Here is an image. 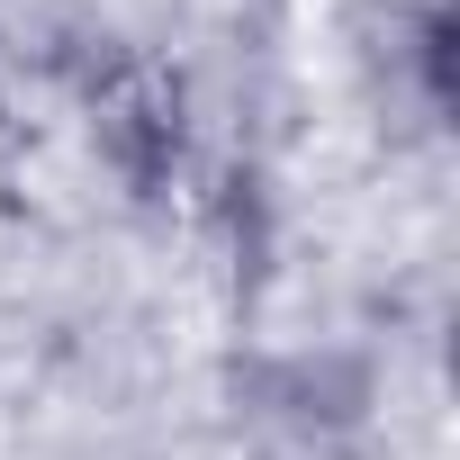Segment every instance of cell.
Listing matches in <instances>:
<instances>
[{
    "mask_svg": "<svg viewBox=\"0 0 460 460\" xmlns=\"http://www.w3.org/2000/svg\"><path fill=\"white\" fill-rule=\"evenodd\" d=\"M181 145H190V118H181V82L145 55H127L100 91V154L118 163L127 190H163L181 172Z\"/></svg>",
    "mask_w": 460,
    "mask_h": 460,
    "instance_id": "1",
    "label": "cell"
},
{
    "mask_svg": "<svg viewBox=\"0 0 460 460\" xmlns=\"http://www.w3.org/2000/svg\"><path fill=\"white\" fill-rule=\"evenodd\" d=\"M451 46H460V28H451V10L433 0L424 28H415V64H424V100H433V109H451V100H460V64H451Z\"/></svg>",
    "mask_w": 460,
    "mask_h": 460,
    "instance_id": "2",
    "label": "cell"
}]
</instances>
